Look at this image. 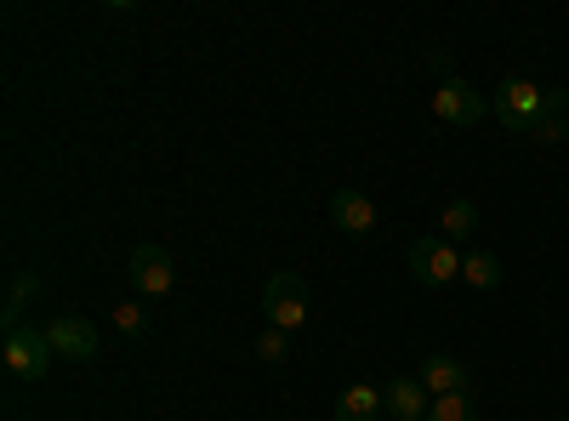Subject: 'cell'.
<instances>
[{"label": "cell", "mask_w": 569, "mask_h": 421, "mask_svg": "<svg viewBox=\"0 0 569 421\" xmlns=\"http://www.w3.org/2000/svg\"><path fill=\"white\" fill-rule=\"evenodd\" d=\"M547 103H552V91L536 86V80H501V86H496V120H501L507 131H525V137H530V131L541 126Z\"/></svg>", "instance_id": "cell-1"}, {"label": "cell", "mask_w": 569, "mask_h": 421, "mask_svg": "<svg viewBox=\"0 0 569 421\" xmlns=\"http://www.w3.org/2000/svg\"><path fill=\"white\" fill-rule=\"evenodd\" d=\"M0 359L18 382H40L52 370V337L34 331V324H7V342H0Z\"/></svg>", "instance_id": "cell-2"}, {"label": "cell", "mask_w": 569, "mask_h": 421, "mask_svg": "<svg viewBox=\"0 0 569 421\" xmlns=\"http://www.w3.org/2000/svg\"><path fill=\"white\" fill-rule=\"evenodd\" d=\"M262 313L273 331H297V324H308V285L302 273H273L262 285Z\"/></svg>", "instance_id": "cell-3"}, {"label": "cell", "mask_w": 569, "mask_h": 421, "mask_svg": "<svg viewBox=\"0 0 569 421\" xmlns=\"http://www.w3.org/2000/svg\"><path fill=\"white\" fill-rule=\"evenodd\" d=\"M410 273L427 291H445L450 279H461V257H456L450 240H439V233H421V240H410Z\"/></svg>", "instance_id": "cell-4"}, {"label": "cell", "mask_w": 569, "mask_h": 421, "mask_svg": "<svg viewBox=\"0 0 569 421\" xmlns=\"http://www.w3.org/2000/svg\"><path fill=\"white\" fill-rule=\"evenodd\" d=\"M126 273H131V285L142 297H171V285H177V262H171L166 245H137L131 262H126Z\"/></svg>", "instance_id": "cell-5"}, {"label": "cell", "mask_w": 569, "mask_h": 421, "mask_svg": "<svg viewBox=\"0 0 569 421\" xmlns=\"http://www.w3.org/2000/svg\"><path fill=\"white\" fill-rule=\"evenodd\" d=\"M433 114H439L445 126H479V120L490 114V103H485V91H472L467 80H439Z\"/></svg>", "instance_id": "cell-6"}, {"label": "cell", "mask_w": 569, "mask_h": 421, "mask_svg": "<svg viewBox=\"0 0 569 421\" xmlns=\"http://www.w3.org/2000/svg\"><path fill=\"white\" fill-rule=\"evenodd\" d=\"M330 222H337L342 233H353V240H370V233H376V206H370V194L337 189V194H330Z\"/></svg>", "instance_id": "cell-7"}, {"label": "cell", "mask_w": 569, "mask_h": 421, "mask_svg": "<svg viewBox=\"0 0 569 421\" xmlns=\"http://www.w3.org/2000/svg\"><path fill=\"white\" fill-rule=\"evenodd\" d=\"M46 337H52V353H63V359H91V353H98V331H91V319H74V313L52 319V324H46Z\"/></svg>", "instance_id": "cell-8"}, {"label": "cell", "mask_w": 569, "mask_h": 421, "mask_svg": "<svg viewBox=\"0 0 569 421\" xmlns=\"http://www.w3.org/2000/svg\"><path fill=\"white\" fill-rule=\"evenodd\" d=\"M382 410H388L393 421H427V410H433V393H427L416 377H399V382H388Z\"/></svg>", "instance_id": "cell-9"}, {"label": "cell", "mask_w": 569, "mask_h": 421, "mask_svg": "<svg viewBox=\"0 0 569 421\" xmlns=\"http://www.w3.org/2000/svg\"><path fill=\"white\" fill-rule=\"evenodd\" d=\"M416 382L433 393V399H445V393H472V388H467V370H461L450 353H433V359H427Z\"/></svg>", "instance_id": "cell-10"}, {"label": "cell", "mask_w": 569, "mask_h": 421, "mask_svg": "<svg viewBox=\"0 0 569 421\" xmlns=\"http://www.w3.org/2000/svg\"><path fill=\"white\" fill-rule=\"evenodd\" d=\"M376 415H382V393L376 388L353 382V388L337 393V421H376Z\"/></svg>", "instance_id": "cell-11"}, {"label": "cell", "mask_w": 569, "mask_h": 421, "mask_svg": "<svg viewBox=\"0 0 569 421\" xmlns=\"http://www.w3.org/2000/svg\"><path fill=\"white\" fill-rule=\"evenodd\" d=\"M536 137V143H563V137H569V91H552V103H547V114H541V126L530 131Z\"/></svg>", "instance_id": "cell-12"}, {"label": "cell", "mask_w": 569, "mask_h": 421, "mask_svg": "<svg viewBox=\"0 0 569 421\" xmlns=\"http://www.w3.org/2000/svg\"><path fill=\"white\" fill-rule=\"evenodd\" d=\"M439 228H445L439 240H450V245H456V240H467V233L479 228V206H472V200H450V206H445V222H439Z\"/></svg>", "instance_id": "cell-13"}, {"label": "cell", "mask_w": 569, "mask_h": 421, "mask_svg": "<svg viewBox=\"0 0 569 421\" xmlns=\"http://www.w3.org/2000/svg\"><path fill=\"white\" fill-rule=\"evenodd\" d=\"M461 279H467L472 291H496V285H501V262H496L490 251H472V257L461 262Z\"/></svg>", "instance_id": "cell-14"}, {"label": "cell", "mask_w": 569, "mask_h": 421, "mask_svg": "<svg viewBox=\"0 0 569 421\" xmlns=\"http://www.w3.org/2000/svg\"><path fill=\"white\" fill-rule=\"evenodd\" d=\"M40 297V273H12L7 285V324H23V308Z\"/></svg>", "instance_id": "cell-15"}, {"label": "cell", "mask_w": 569, "mask_h": 421, "mask_svg": "<svg viewBox=\"0 0 569 421\" xmlns=\"http://www.w3.org/2000/svg\"><path fill=\"white\" fill-rule=\"evenodd\" d=\"M427 421H479V410H472V393H445V399H433Z\"/></svg>", "instance_id": "cell-16"}, {"label": "cell", "mask_w": 569, "mask_h": 421, "mask_svg": "<svg viewBox=\"0 0 569 421\" xmlns=\"http://www.w3.org/2000/svg\"><path fill=\"white\" fill-rule=\"evenodd\" d=\"M114 324H120V337H149V308H142V302H120Z\"/></svg>", "instance_id": "cell-17"}, {"label": "cell", "mask_w": 569, "mask_h": 421, "mask_svg": "<svg viewBox=\"0 0 569 421\" xmlns=\"http://www.w3.org/2000/svg\"><path fill=\"white\" fill-rule=\"evenodd\" d=\"M257 359H268V364L291 359V331H273V324H268V331L257 337Z\"/></svg>", "instance_id": "cell-18"}]
</instances>
